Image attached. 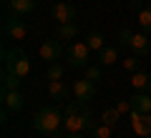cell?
Listing matches in <instances>:
<instances>
[{"mask_svg":"<svg viewBox=\"0 0 151 138\" xmlns=\"http://www.w3.org/2000/svg\"><path fill=\"white\" fill-rule=\"evenodd\" d=\"M139 25H141L144 33H151V5H146V8L139 10Z\"/></svg>","mask_w":151,"mask_h":138,"instance_id":"21","label":"cell"},{"mask_svg":"<svg viewBox=\"0 0 151 138\" xmlns=\"http://www.w3.org/2000/svg\"><path fill=\"white\" fill-rule=\"evenodd\" d=\"M0 85H3V90H20V78L13 73H8V70H3V75H0Z\"/></svg>","mask_w":151,"mask_h":138,"instance_id":"18","label":"cell"},{"mask_svg":"<svg viewBox=\"0 0 151 138\" xmlns=\"http://www.w3.org/2000/svg\"><path fill=\"white\" fill-rule=\"evenodd\" d=\"M86 43H88V48H91V50H98V53L106 48V38H103L101 33H91V35L86 38Z\"/></svg>","mask_w":151,"mask_h":138,"instance_id":"20","label":"cell"},{"mask_svg":"<svg viewBox=\"0 0 151 138\" xmlns=\"http://www.w3.org/2000/svg\"><path fill=\"white\" fill-rule=\"evenodd\" d=\"M73 96L76 101H81V103H88L96 98V83L88 78H81V80H76L73 83Z\"/></svg>","mask_w":151,"mask_h":138,"instance_id":"8","label":"cell"},{"mask_svg":"<svg viewBox=\"0 0 151 138\" xmlns=\"http://www.w3.org/2000/svg\"><path fill=\"white\" fill-rule=\"evenodd\" d=\"M38 53H40V58L43 60H48V63H55V60L60 58V40L58 38H48V40H43L40 43V48H38Z\"/></svg>","mask_w":151,"mask_h":138,"instance_id":"10","label":"cell"},{"mask_svg":"<svg viewBox=\"0 0 151 138\" xmlns=\"http://www.w3.org/2000/svg\"><path fill=\"white\" fill-rule=\"evenodd\" d=\"M131 128L136 136H151V113H131Z\"/></svg>","mask_w":151,"mask_h":138,"instance_id":"11","label":"cell"},{"mask_svg":"<svg viewBox=\"0 0 151 138\" xmlns=\"http://www.w3.org/2000/svg\"><path fill=\"white\" fill-rule=\"evenodd\" d=\"M35 131L38 133H43L45 138H60L58 136V128L63 126V116H60V111L58 108H53V106H45V108H40V111L35 113Z\"/></svg>","mask_w":151,"mask_h":138,"instance_id":"2","label":"cell"},{"mask_svg":"<svg viewBox=\"0 0 151 138\" xmlns=\"http://www.w3.org/2000/svg\"><path fill=\"white\" fill-rule=\"evenodd\" d=\"M3 33H5L8 40H25L28 28H25V23H23L18 15H8L5 20H3Z\"/></svg>","mask_w":151,"mask_h":138,"instance_id":"6","label":"cell"},{"mask_svg":"<svg viewBox=\"0 0 151 138\" xmlns=\"http://www.w3.org/2000/svg\"><path fill=\"white\" fill-rule=\"evenodd\" d=\"M116 60H119V45H106L98 53V63L101 65H113Z\"/></svg>","mask_w":151,"mask_h":138,"instance_id":"14","label":"cell"},{"mask_svg":"<svg viewBox=\"0 0 151 138\" xmlns=\"http://www.w3.org/2000/svg\"><path fill=\"white\" fill-rule=\"evenodd\" d=\"M131 85H134V90H149L151 88V75L144 73V70H136L131 75Z\"/></svg>","mask_w":151,"mask_h":138,"instance_id":"15","label":"cell"},{"mask_svg":"<svg viewBox=\"0 0 151 138\" xmlns=\"http://www.w3.org/2000/svg\"><path fill=\"white\" fill-rule=\"evenodd\" d=\"M116 108H119V113H121V116H126V113L131 116V101H129V98H126V101H121Z\"/></svg>","mask_w":151,"mask_h":138,"instance_id":"26","label":"cell"},{"mask_svg":"<svg viewBox=\"0 0 151 138\" xmlns=\"http://www.w3.org/2000/svg\"><path fill=\"white\" fill-rule=\"evenodd\" d=\"M141 138H151V136H141Z\"/></svg>","mask_w":151,"mask_h":138,"instance_id":"28","label":"cell"},{"mask_svg":"<svg viewBox=\"0 0 151 138\" xmlns=\"http://www.w3.org/2000/svg\"><path fill=\"white\" fill-rule=\"evenodd\" d=\"M121 121V113H119V108H106V111L101 113V123H106V126H116V123Z\"/></svg>","mask_w":151,"mask_h":138,"instance_id":"19","label":"cell"},{"mask_svg":"<svg viewBox=\"0 0 151 138\" xmlns=\"http://www.w3.org/2000/svg\"><path fill=\"white\" fill-rule=\"evenodd\" d=\"M131 101V113H151V96H146L144 90H136Z\"/></svg>","mask_w":151,"mask_h":138,"instance_id":"12","label":"cell"},{"mask_svg":"<svg viewBox=\"0 0 151 138\" xmlns=\"http://www.w3.org/2000/svg\"><path fill=\"white\" fill-rule=\"evenodd\" d=\"M50 13H53V20L58 23V25L76 23V5H73V3H68V0H58Z\"/></svg>","mask_w":151,"mask_h":138,"instance_id":"7","label":"cell"},{"mask_svg":"<svg viewBox=\"0 0 151 138\" xmlns=\"http://www.w3.org/2000/svg\"><path fill=\"white\" fill-rule=\"evenodd\" d=\"M65 138H83V136H81V133H68Z\"/></svg>","mask_w":151,"mask_h":138,"instance_id":"27","label":"cell"},{"mask_svg":"<svg viewBox=\"0 0 151 138\" xmlns=\"http://www.w3.org/2000/svg\"><path fill=\"white\" fill-rule=\"evenodd\" d=\"M76 35H78V25H76V23L58 25V30H55V38H58V40H73Z\"/></svg>","mask_w":151,"mask_h":138,"instance_id":"17","label":"cell"},{"mask_svg":"<svg viewBox=\"0 0 151 138\" xmlns=\"http://www.w3.org/2000/svg\"><path fill=\"white\" fill-rule=\"evenodd\" d=\"M91 138H113V128L106 123H98L91 128Z\"/></svg>","mask_w":151,"mask_h":138,"instance_id":"22","label":"cell"},{"mask_svg":"<svg viewBox=\"0 0 151 138\" xmlns=\"http://www.w3.org/2000/svg\"><path fill=\"white\" fill-rule=\"evenodd\" d=\"M65 58H68V65L70 68H88V58H91V48H88V43L83 40H76L68 50H65Z\"/></svg>","mask_w":151,"mask_h":138,"instance_id":"5","label":"cell"},{"mask_svg":"<svg viewBox=\"0 0 151 138\" xmlns=\"http://www.w3.org/2000/svg\"><path fill=\"white\" fill-rule=\"evenodd\" d=\"M119 40L121 45H126V48L134 50V55H146L151 50V38L149 33H134V30H121L119 33Z\"/></svg>","mask_w":151,"mask_h":138,"instance_id":"4","label":"cell"},{"mask_svg":"<svg viewBox=\"0 0 151 138\" xmlns=\"http://www.w3.org/2000/svg\"><path fill=\"white\" fill-rule=\"evenodd\" d=\"M124 68L131 70V73H136L139 70V60H136V55H129V58H124Z\"/></svg>","mask_w":151,"mask_h":138,"instance_id":"25","label":"cell"},{"mask_svg":"<svg viewBox=\"0 0 151 138\" xmlns=\"http://www.w3.org/2000/svg\"><path fill=\"white\" fill-rule=\"evenodd\" d=\"M83 78H88V80H93V83H98V80L103 78V70L98 68V65H88L86 68V75Z\"/></svg>","mask_w":151,"mask_h":138,"instance_id":"24","label":"cell"},{"mask_svg":"<svg viewBox=\"0 0 151 138\" xmlns=\"http://www.w3.org/2000/svg\"><path fill=\"white\" fill-rule=\"evenodd\" d=\"M25 106V96L20 90H3V111L5 113H20Z\"/></svg>","mask_w":151,"mask_h":138,"instance_id":"9","label":"cell"},{"mask_svg":"<svg viewBox=\"0 0 151 138\" xmlns=\"http://www.w3.org/2000/svg\"><path fill=\"white\" fill-rule=\"evenodd\" d=\"M35 5H38V0H8V8L15 15H28V13L35 10Z\"/></svg>","mask_w":151,"mask_h":138,"instance_id":"13","label":"cell"},{"mask_svg":"<svg viewBox=\"0 0 151 138\" xmlns=\"http://www.w3.org/2000/svg\"><path fill=\"white\" fill-rule=\"evenodd\" d=\"M48 93L55 101H63V98L68 96V85H65L63 80H48Z\"/></svg>","mask_w":151,"mask_h":138,"instance_id":"16","label":"cell"},{"mask_svg":"<svg viewBox=\"0 0 151 138\" xmlns=\"http://www.w3.org/2000/svg\"><path fill=\"white\" fill-rule=\"evenodd\" d=\"M63 73H65L63 65H58V63L48 65V80H63Z\"/></svg>","mask_w":151,"mask_h":138,"instance_id":"23","label":"cell"},{"mask_svg":"<svg viewBox=\"0 0 151 138\" xmlns=\"http://www.w3.org/2000/svg\"><path fill=\"white\" fill-rule=\"evenodd\" d=\"M93 126H96V123L91 121L88 103H81V101L70 103L68 111H65V116H63V131L65 133H81V131L93 128Z\"/></svg>","mask_w":151,"mask_h":138,"instance_id":"1","label":"cell"},{"mask_svg":"<svg viewBox=\"0 0 151 138\" xmlns=\"http://www.w3.org/2000/svg\"><path fill=\"white\" fill-rule=\"evenodd\" d=\"M3 63H5V70L18 78H28L30 75V60L23 53L20 48H5L3 50Z\"/></svg>","mask_w":151,"mask_h":138,"instance_id":"3","label":"cell"}]
</instances>
